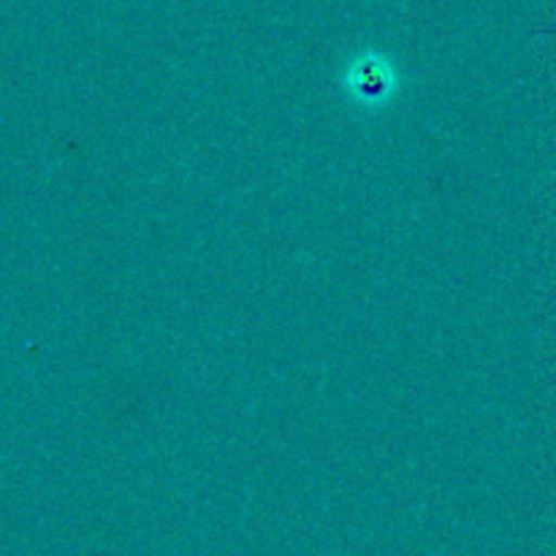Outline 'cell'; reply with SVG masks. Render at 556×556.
<instances>
[{"label":"cell","mask_w":556,"mask_h":556,"mask_svg":"<svg viewBox=\"0 0 556 556\" xmlns=\"http://www.w3.org/2000/svg\"><path fill=\"white\" fill-rule=\"evenodd\" d=\"M351 85L358 90V98H364V101H378V98H383L389 92V65H383L380 60H364V63L356 65V76L351 79Z\"/></svg>","instance_id":"1"}]
</instances>
